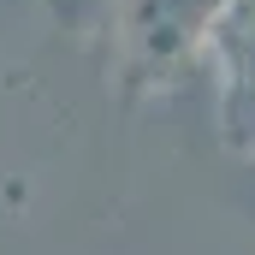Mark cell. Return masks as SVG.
<instances>
[{"label": "cell", "mask_w": 255, "mask_h": 255, "mask_svg": "<svg viewBox=\"0 0 255 255\" xmlns=\"http://www.w3.org/2000/svg\"><path fill=\"white\" fill-rule=\"evenodd\" d=\"M208 42L226 65L238 101H255V0H220L208 18Z\"/></svg>", "instance_id": "cell-1"}]
</instances>
